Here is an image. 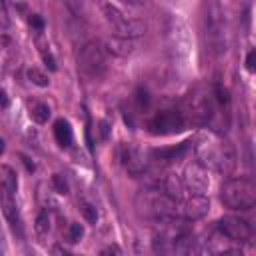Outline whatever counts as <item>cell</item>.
<instances>
[{
    "mask_svg": "<svg viewBox=\"0 0 256 256\" xmlns=\"http://www.w3.org/2000/svg\"><path fill=\"white\" fill-rule=\"evenodd\" d=\"M196 154H198V160L206 168H212L224 176L234 174V170L238 166V156H236V150L232 148V144L214 134L200 138V142L196 146Z\"/></svg>",
    "mask_w": 256,
    "mask_h": 256,
    "instance_id": "6da1fadb",
    "label": "cell"
},
{
    "mask_svg": "<svg viewBox=\"0 0 256 256\" xmlns=\"http://www.w3.org/2000/svg\"><path fill=\"white\" fill-rule=\"evenodd\" d=\"M136 210L140 216L160 222L166 218H174L178 214V200L158 186H150L136 196Z\"/></svg>",
    "mask_w": 256,
    "mask_h": 256,
    "instance_id": "7a4b0ae2",
    "label": "cell"
},
{
    "mask_svg": "<svg viewBox=\"0 0 256 256\" xmlns=\"http://www.w3.org/2000/svg\"><path fill=\"white\" fill-rule=\"evenodd\" d=\"M220 200L230 210H250L256 206V180L254 178H230L220 188Z\"/></svg>",
    "mask_w": 256,
    "mask_h": 256,
    "instance_id": "3957f363",
    "label": "cell"
},
{
    "mask_svg": "<svg viewBox=\"0 0 256 256\" xmlns=\"http://www.w3.org/2000/svg\"><path fill=\"white\" fill-rule=\"evenodd\" d=\"M204 34H206V44L212 50L214 56H222L228 50V28H226V18L216 0H210L206 14H204Z\"/></svg>",
    "mask_w": 256,
    "mask_h": 256,
    "instance_id": "277c9868",
    "label": "cell"
},
{
    "mask_svg": "<svg viewBox=\"0 0 256 256\" xmlns=\"http://www.w3.org/2000/svg\"><path fill=\"white\" fill-rule=\"evenodd\" d=\"M182 114H184L188 124L204 126V124L212 122V118L216 114V96H214V92H208L204 88L194 90L190 96H186Z\"/></svg>",
    "mask_w": 256,
    "mask_h": 256,
    "instance_id": "5b68a950",
    "label": "cell"
},
{
    "mask_svg": "<svg viewBox=\"0 0 256 256\" xmlns=\"http://www.w3.org/2000/svg\"><path fill=\"white\" fill-rule=\"evenodd\" d=\"M104 16L106 20L112 24V28L116 30V36H124V38H140L146 34V24L138 18H130L126 16L122 10H118L112 4H104Z\"/></svg>",
    "mask_w": 256,
    "mask_h": 256,
    "instance_id": "8992f818",
    "label": "cell"
},
{
    "mask_svg": "<svg viewBox=\"0 0 256 256\" xmlns=\"http://www.w3.org/2000/svg\"><path fill=\"white\" fill-rule=\"evenodd\" d=\"M78 66L80 70L90 76V78H102L108 70V64H106V50L102 48L100 42H88L82 50H80V56H78Z\"/></svg>",
    "mask_w": 256,
    "mask_h": 256,
    "instance_id": "52a82bcc",
    "label": "cell"
},
{
    "mask_svg": "<svg viewBox=\"0 0 256 256\" xmlns=\"http://www.w3.org/2000/svg\"><path fill=\"white\" fill-rule=\"evenodd\" d=\"M188 126L184 114L180 110H164V112H158L150 122H148V128L152 134H176V132H182L184 128Z\"/></svg>",
    "mask_w": 256,
    "mask_h": 256,
    "instance_id": "ba28073f",
    "label": "cell"
},
{
    "mask_svg": "<svg viewBox=\"0 0 256 256\" xmlns=\"http://www.w3.org/2000/svg\"><path fill=\"white\" fill-rule=\"evenodd\" d=\"M216 228H218V232L224 236V238H228L230 242H246L250 236H252V230H250V226L244 222V220H240V218H234V216H224V218H220L218 222H216Z\"/></svg>",
    "mask_w": 256,
    "mask_h": 256,
    "instance_id": "9c48e42d",
    "label": "cell"
},
{
    "mask_svg": "<svg viewBox=\"0 0 256 256\" xmlns=\"http://www.w3.org/2000/svg\"><path fill=\"white\" fill-rule=\"evenodd\" d=\"M184 186L194 192V194H204L210 188V178H208V168L198 160L186 166L184 170Z\"/></svg>",
    "mask_w": 256,
    "mask_h": 256,
    "instance_id": "30bf717a",
    "label": "cell"
},
{
    "mask_svg": "<svg viewBox=\"0 0 256 256\" xmlns=\"http://www.w3.org/2000/svg\"><path fill=\"white\" fill-rule=\"evenodd\" d=\"M120 160H122V166L126 168V172L132 174V176H142L146 172L148 158H146V154L138 146H132V144L122 146Z\"/></svg>",
    "mask_w": 256,
    "mask_h": 256,
    "instance_id": "8fae6325",
    "label": "cell"
},
{
    "mask_svg": "<svg viewBox=\"0 0 256 256\" xmlns=\"http://www.w3.org/2000/svg\"><path fill=\"white\" fill-rule=\"evenodd\" d=\"M208 212H210V200L204 194H192L182 206V214L186 220H202Z\"/></svg>",
    "mask_w": 256,
    "mask_h": 256,
    "instance_id": "7c38bea8",
    "label": "cell"
},
{
    "mask_svg": "<svg viewBox=\"0 0 256 256\" xmlns=\"http://www.w3.org/2000/svg\"><path fill=\"white\" fill-rule=\"evenodd\" d=\"M106 52H110L118 58H128L136 52V42H134V38L114 36V38L106 40Z\"/></svg>",
    "mask_w": 256,
    "mask_h": 256,
    "instance_id": "4fadbf2b",
    "label": "cell"
},
{
    "mask_svg": "<svg viewBox=\"0 0 256 256\" xmlns=\"http://www.w3.org/2000/svg\"><path fill=\"white\" fill-rule=\"evenodd\" d=\"M190 144H192V142L186 140V142H180V144H176V146L158 148V150H152L150 156H152V160H156V162H174V160H180V158L188 152Z\"/></svg>",
    "mask_w": 256,
    "mask_h": 256,
    "instance_id": "5bb4252c",
    "label": "cell"
},
{
    "mask_svg": "<svg viewBox=\"0 0 256 256\" xmlns=\"http://www.w3.org/2000/svg\"><path fill=\"white\" fill-rule=\"evenodd\" d=\"M0 186H2V194H6V196H16L18 178H16V172H14L10 166H2V168H0Z\"/></svg>",
    "mask_w": 256,
    "mask_h": 256,
    "instance_id": "9a60e30c",
    "label": "cell"
},
{
    "mask_svg": "<svg viewBox=\"0 0 256 256\" xmlns=\"http://www.w3.org/2000/svg\"><path fill=\"white\" fill-rule=\"evenodd\" d=\"M184 180H180L178 176H174V174H168V176H164V180H162V190L164 192H168L172 198H176V200H180L182 196H184Z\"/></svg>",
    "mask_w": 256,
    "mask_h": 256,
    "instance_id": "2e32d148",
    "label": "cell"
},
{
    "mask_svg": "<svg viewBox=\"0 0 256 256\" xmlns=\"http://www.w3.org/2000/svg\"><path fill=\"white\" fill-rule=\"evenodd\" d=\"M2 212H4V216L8 218V222L12 224V228L20 232V218H18V210H16V200H14V196L2 194Z\"/></svg>",
    "mask_w": 256,
    "mask_h": 256,
    "instance_id": "e0dca14e",
    "label": "cell"
},
{
    "mask_svg": "<svg viewBox=\"0 0 256 256\" xmlns=\"http://www.w3.org/2000/svg\"><path fill=\"white\" fill-rule=\"evenodd\" d=\"M54 138L62 148H68L72 144V128L68 120H56L54 124Z\"/></svg>",
    "mask_w": 256,
    "mask_h": 256,
    "instance_id": "ac0fdd59",
    "label": "cell"
},
{
    "mask_svg": "<svg viewBox=\"0 0 256 256\" xmlns=\"http://www.w3.org/2000/svg\"><path fill=\"white\" fill-rule=\"evenodd\" d=\"M50 114H52V110H50V106L44 104V102H34V104L30 106V118H32L36 124H46L48 118H50Z\"/></svg>",
    "mask_w": 256,
    "mask_h": 256,
    "instance_id": "d6986e66",
    "label": "cell"
},
{
    "mask_svg": "<svg viewBox=\"0 0 256 256\" xmlns=\"http://www.w3.org/2000/svg\"><path fill=\"white\" fill-rule=\"evenodd\" d=\"M36 44H38V50H40V56H42V60L46 62V66H48L50 70H56V60H54V56H52V52L48 50V46L44 44V40H42V34H38V38H36Z\"/></svg>",
    "mask_w": 256,
    "mask_h": 256,
    "instance_id": "ffe728a7",
    "label": "cell"
},
{
    "mask_svg": "<svg viewBox=\"0 0 256 256\" xmlns=\"http://www.w3.org/2000/svg\"><path fill=\"white\" fill-rule=\"evenodd\" d=\"M26 76H28V80H30L32 84H36V86H40V88H46V86L50 84L48 76H46L42 70H38V68H28Z\"/></svg>",
    "mask_w": 256,
    "mask_h": 256,
    "instance_id": "44dd1931",
    "label": "cell"
},
{
    "mask_svg": "<svg viewBox=\"0 0 256 256\" xmlns=\"http://www.w3.org/2000/svg\"><path fill=\"white\" fill-rule=\"evenodd\" d=\"M80 212H82V216L86 218L88 224H96V222H98V210H96L92 204L82 202V204H80Z\"/></svg>",
    "mask_w": 256,
    "mask_h": 256,
    "instance_id": "7402d4cb",
    "label": "cell"
},
{
    "mask_svg": "<svg viewBox=\"0 0 256 256\" xmlns=\"http://www.w3.org/2000/svg\"><path fill=\"white\" fill-rule=\"evenodd\" d=\"M66 6L76 14V16H86V4L88 0H64Z\"/></svg>",
    "mask_w": 256,
    "mask_h": 256,
    "instance_id": "603a6c76",
    "label": "cell"
},
{
    "mask_svg": "<svg viewBox=\"0 0 256 256\" xmlns=\"http://www.w3.org/2000/svg\"><path fill=\"white\" fill-rule=\"evenodd\" d=\"M36 230H38V234H46L50 230V218H48V212L46 210H42L38 214V218H36Z\"/></svg>",
    "mask_w": 256,
    "mask_h": 256,
    "instance_id": "cb8c5ba5",
    "label": "cell"
},
{
    "mask_svg": "<svg viewBox=\"0 0 256 256\" xmlns=\"http://www.w3.org/2000/svg\"><path fill=\"white\" fill-rule=\"evenodd\" d=\"M84 236V228H82V224H70V228H68V242H72V244H76V242H80V238Z\"/></svg>",
    "mask_w": 256,
    "mask_h": 256,
    "instance_id": "d4e9b609",
    "label": "cell"
},
{
    "mask_svg": "<svg viewBox=\"0 0 256 256\" xmlns=\"http://www.w3.org/2000/svg\"><path fill=\"white\" fill-rule=\"evenodd\" d=\"M52 186H54V190H56L58 194H68V182L64 180V176L54 174V176H52Z\"/></svg>",
    "mask_w": 256,
    "mask_h": 256,
    "instance_id": "484cf974",
    "label": "cell"
},
{
    "mask_svg": "<svg viewBox=\"0 0 256 256\" xmlns=\"http://www.w3.org/2000/svg\"><path fill=\"white\" fill-rule=\"evenodd\" d=\"M136 100H138V106H140V108H146V106L150 104L148 92H146V90H142V88H140V90L136 92Z\"/></svg>",
    "mask_w": 256,
    "mask_h": 256,
    "instance_id": "4316f807",
    "label": "cell"
},
{
    "mask_svg": "<svg viewBox=\"0 0 256 256\" xmlns=\"http://www.w3.org/2000/svg\"><path fill=\"white\" fill-rule=\"evenodd\" d=\"M246 68L250 72H256V50H250L246 56Z\"/></svg>",
    "mask_w": 256,
    "mask_h": 256,
    "instance_id": "83f0119b",
    "label": "cell"
},
{
    "mask_svg": "<svg viewBox=\"0 0 256 256\" xmlns=\"http://www.w3.org/2000/svg\"><path fill=\"white\" fill-rule=\"evenodd\" d=\"M28 22L38 30V32H42V28H44V22H42V18L38 16V14H32L30 18H28Z\"/></svg>",
    "mask_w": 256,
    "mask_h": 256,
    "instance_id": "f1b7e54d",
    "label": "cell"
},
{
    "mask_svg": "<svg viewBox=\"0 0 256 256\" xmlns=\"http://www.w3.org/2000/svg\"><path fill=\"white\" fill-rule=\"evenodd\" d=\"M100 254H122V248H118V246H108V248H104Z\"/></svg>",
    "mask_w": 256,
    "mask_h": 256,
    "instance_id": "f546056e",
    "label": "cell"
},
{
    "mask_svg": "<svg viewBox=\"0 0 256 256\" xmlns=\"http://www.w3.org/2000/svg\"><path fill=\"white\" fill-rule=\"evenodd\" d=\"M120 2H124V4H128V6H144L146 4V0H120Z\"/></svg>",
    "mask_w": 256,
    "mask_h": 256,
    "instance_id": "4dcf8cb0",
    "label": "cell"
},
{
    "mask_svg": "<svg viewBox=\"0 0 256 256\" xmlns=\"http://www.w3.org/2000/svg\"><path fill=\"white\" fill-rule=\"evenodd\" d=\"M100 132H102V138L106 140L108 138V122H100Z\"/></svg>",
    "mask_w": 256,
    "mask_h": 256,
    "instance_id": "1f68e13d",
    "label": "cell"
},
{
    "mask_svg": "<svg viewBox=\"0 0 256 256\" xmlns=\"http://www.w3.org/2000/svg\"><path fill=\"white\" fill-rule=\"evenodd\" d=\"M0 96H2V108L6 110V108H8V94L2 90V94H0Z\"/></svg>",
    "mask_w": 256,
    "mask_h": 256,
    "instance_id": "d6a6232c",
    "label": "cell"
}]
</instances>
